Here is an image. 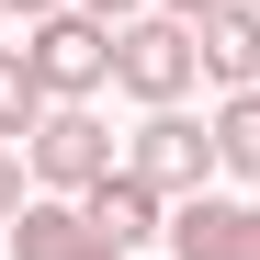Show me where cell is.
<instances>
[{"label": "cell", "mask_w": 260, "mask_h": 260, "mask_svg": "<svg viewBox=\"0 0 260 260\" xmlns=\"http://www.w3.org/2000/svg\"><path fill=\"white\" fill-rule=\"evenodd\" d=\"M192 79H204V34L181 12H136V23H113V91L124 102H192Z\"/></svg>", "instance_id": "obj_1"}, {"label": "cell", "mask_w": 260, "mask_h": 260, "mask_svg": "<svg viewBox=\"0 0 260 260\" xmlns=\"http://www.w3.org/2000/svg\"><path fill=\"white\" fill-rule=\"evenodd\" d=\"M23 57H34V79H46L57 102H91V91H113V23L102 12H46V23H23Z\"/></svg>", "instance_id": "obj_2"}, {"label": "cell", "mask_w": 260, "mask_h": 260, "mask_svg": "<svg viewBox=\"0 0 260 260\" xmlns=\"http://www.w3.org/2000/svg\"><path fill=\"white\" fill-rule=\"evenodd\" d=\"M124 170H136V181H158L170 204H192V192H204L226 158H215V124H192L181 102H158V113L136 124V136H124Z\"/></svg>", "instance_id": "obj_3"}, {"label": "cell", "mask_w": 260, "mask_h": 260, "mask_svg": "<svg viewBox=\"0 0 260 260\" xmlns=\"http://www.w3.org/2000/svg\"><path fill=\"white\" fill-rule=\"evenodd\" d=\"M23 170H34V192H91L102 170H124V158H113V136H102L91 102H57V113L23 136Z\"/></svg>", "instance_id": "obj_4"}, {"label": "cell", "mask_w": 260, "mask_h": 260, "mask_svg": "<svg viewBox=\"0 0 260 260\" xmlns=\"http://www.w3.org/2000/svg\"><path fill=\"white\" fill-rule=\"evenodd\" d=\"M170 249H181V260H260V204H249V192H192V204H170Z\"/></svg>", "instance_id": "obj_5"}, {"label": "cell", "mask_w": 260, "mask_h": 260, "mask_svg": "<svg viewBox=\"0 0 260 260\" xmlns=\"http://www.w3.org/2000/svg\"><path fill=\"white\" fill-rule=\"evenodd\" d=\"M12 260H124V249L79 215V192H34L12 215Z\"/></svg>", "instance_id": "obj_6"}, {"label": "cell", "mask_w": 260, "mask_h": 260, "mask_svg": "<svg viewBox=\"0 0 260 260\" xmlns=\"http://www.w3.org/2000/svg\"><path fill=\"white\" fill-rule=\"evenodd\" d=\"M79 215H91L113 249H147V238H170V192H158V181H136V170H102V181L79 192Z\"/></svg>", "instance_id": "obj_7"}, {"label": "cell", "mask_w": 260, "mask_h": 260, "mask_svg": "<svg viewBox=\"0 0 260 260\" xmlns=\"http://www.w3.org/2000/svg\"><path fill=\"white\" fill-rule=\"evenodd\" d=\"M204 79L215 91H260V0H226V12H204Z\"/></svg>", "instance_id": "obj_8"}, {"label": "cell", "mask_w": 260, "mask_h": 260, "mask_svg": "<svg viewBox=\"0 0 260 260\" xmlns=\"http://www.w3.org/2000/svg\"><path fill=\"white\" fill-rule=\"evenodd\" d=\"M46 113H57V91L34 79V57H23V46H0V147H23Z\"/></svg>", "instance_id": "obj_9"}, {"label": "cell", "mask_w": 260, "mask_h": 260, "mask_svg": "<svg viewBox=\"0 0 260 260\" xmlns=\"http://www.w3.org/2000/svg\"><path fill=\"white\" fill-rule=\"evenodd\" d=\"M204 124H215V158H226L238 181H260V91H226Z\"/></svg>", "instance_id": "obj_10"}, {"label": "cell", "mask_w": 260, "mask_h": 260, "mask_svg": "<svg viewBox=\"0 0 260 260\" xmlns=\"http://www.w3.org/2000/svg\"><path fill=\"white\" fill-rule=\"evenodd\" d=\"M23 204H34V170H23V147H0V226H12Z\"/></svg>", "instance_id": "obj_11"}, {"label": "cell", "mask_w": 260, "mask_h": 260, "mask_svg": "<svg viewBox=\"0 0 260 260\" xmlns=\"http://www.w3.org/2000/svg\"><path fill=\"white\" fill-rule=\"evenodd\" d=\"M79 12H102V23H136V12H158V0H79Z\"/></svg>", "instance_id": "obj_12"}, {"label": "cell", "mask_w": 260, "mask_h": 260, "mask_svg": "<svg viewBox=\"0 0 260 260\" xmlns=\"http://www.w3.org/2000/svg\"><path fill=\"white\" fill-rule=\"evenodd\" d=\"M0 12H12V23H46V12H68V0H0Z\"/></svg>", "instance_id": "obj_13"}, {"label": "cell", "mask_w": 260, "mask_h": 260, "mask_svg": "<svg viewBox=\"0 0 260 260\" xmlns=\"http://www.w3.org/2000/svg\"><path fill=\"white\" fill-rule=\"evenodd\" d=\"M158 12H181V23H204V12H226V0H158Z\"/></svg>", "instance_id": "obj_14"}, {"label": "cell", "mask_w": 260, "mask_h": 260, "mask_svg": "<svg viewBox=\"0 0 260 260\" xmlns=\"http://www.w3.org/2000/svg\"><path fill=\"white\" fill-rule=\"evenodd\" d=\"M0 23H12V12H0Z\"/></svg>", "instance_id": "obj_15"}]
</instances>
